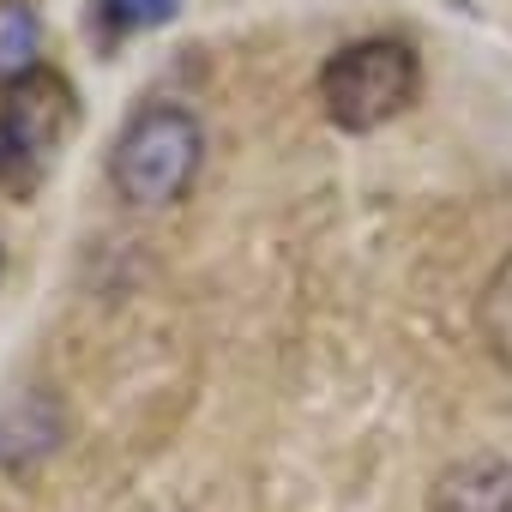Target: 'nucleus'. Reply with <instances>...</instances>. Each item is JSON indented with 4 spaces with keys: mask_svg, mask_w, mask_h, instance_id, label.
Returning a JSON list of instances; mask_svg holds the SVG:
<instances>
[{
    "mask_svg": "<svg viewBox=\"0 0 512 512\" xmlns=\"http://www.w3.org/2000/svg\"><path fill=\"white\" fill-rule=\"evenodd\" d=\"M199 157H205V127H199V115L181 109V103H151V109H139V115L121 127V139L109 145V181H115V193H121L127 205L163 211V205H175V199L193 187Z\"/></svg>",
    "mask_w": 512,
    "mask_h": 512,
    "instance_id": "nucleus-1",
    "label": "nucleus"
},
{
    "mask_svg": "<svg viewBox=\"0 0 512 512\" xmlns=\"http://www.w3.org/2000/svg\"><path fill=\"white\" fill-rule=\"evenodd\" d=\"M416 79L422 61L404 37H362L320 67V109L338 133H374L416 103Z\"/></svg>",
    "mask_w": 512,
    "mask_h": 512,
    "instance_id": "nucleus-2",
    "label": "nucleus"
},
{
    "mask_svg": "<svg viewBox=\"0 0 512 512\" xmlns=\"http://www.w3.org/2000/svg\"><path fill=\"white\" fill-rule=\"evenodd\" d=\"M73 121H79V97L61 73L37 67L19 85H7L0 91V181L31 193L61 157V139L73 133Z\"/></svg>",
    "mask_w": 512,
    "mask_h": 512,
    "instance_id": "nucleus-3",
    "label": "nucleus"
},
{
    "mask_svg": "<svg viewBox=\"0 0 512 512\" xmlns=\"http://www.w3.org/2000/svg\"><path fill=\"white\" fill-rule=\"evenodd\" d=\"M428 512H512V464L464 458L440 470V482L428 488Z\"/></svg>",
    "mask_w": 512,
    "mask_h": 512,
    "instance_id": "nucleus-4",
    "label": "nucleus"
},
{
    "mask_svg": "<svg viewBox=\"0 0 512 512\" xmlns=\"http://www.w3.org/2000/svg\"><path fill=\"white\" fill-rule=\"evenodd\" d=\"M43 67V19L25 0H0V91Z\"/></svg>",
    "mask_w": 512,
    "mask_h": 512,
    "instance_id": "nucleus-5",
    "label": "nucleus"
},
{
    "mask_svg": "<svg viewBox=\"0 0 512 512\" xmlns=\"http://www.w3.org/2000/svg\"><path fill=\"white\" fill-rule=\"evenodd\" d=\"M181 13V0H91V31L103 43H127L139 31H157Z\"/></svg>",
    "mask_w": 512,
    "mask_h": 512,
    "instance_id": "nucleus-6",
    "label": "nucleus"
},
{
    "mask_svg": "<svg viewBox=\"0 0 512 512\" xmlns=\"http://www.w3.org/2000/svg\"><path fill=\"white\" fill-rule=\"evenodd\" d=\"M476 326H482V344L500 368H512V253L494 266V278L482 284L476 296Z\"/></svg>",
    "mask_w": 512,
    "mask_h": 512,
    "instance_id": "nucleus-7",
    "label": "nucleus"
},
{
    "mask_svg": "<svg viewBox=\"0 0 512 512\" xmlns=\"http://www.w3.org/2000/svg\"><path fill=\"white\" fill-rule=\"evenodd\" d=\"M0 266H7V253H0Z\"/></svg>",
    "mask_w": 512,
    "mask_h": 512,
    "instance_id": "nucleus-8",
    "label": "nucleus"
}]
</instances>
